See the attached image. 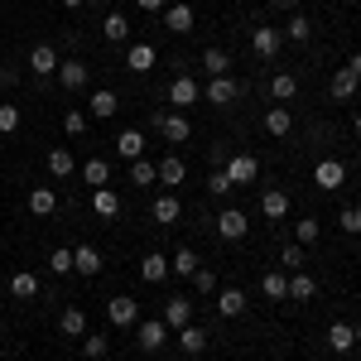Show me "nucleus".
<instances>
[{
	"mask_svg": "<svg viewBox=\"0 0 361 361\" xmlns=\"http://www.w3.org/2000/svg\"><path fill=\"white\" fill-rule=\"evenodd\" d=\"M169 270H173V275H188V279H193V270H197V255H193V246L173 250V255H169Z\"/></svg>",
	"mask_w": 361,
	"mask_h": 361,
	"instance_id": "37",
	"label": "nucleus"
},
{
	"mask_svg": "<svg viewBox=\"0 0 361 361\" xmlns=\"http://www.w3.org/2000/svg\"><path fill=\"white\" fill-rule=\"evenodd\" d=\"M337 222H342L347 236H361V207H342V217H337Z\"/></svg>",
	"mask_w": 361,
	"mask_h": 361,
	"instance_id": "47",
	"label": "nucleus"
},
{
	"mask_svg": "<svg viewBox=\"0 0 361 361\" xmlns=\"http://www.w3.org/2000/svg\"><path fill=\"white\" fill-rule=\"evenodd\" d=\"M183 173H188V169H183V159H178V154L159 159V183H164V188H178V183H183Z\"/></svg>",
	"mask_w": 361,
	"mask_h": 361,
	"instance_id": "30",
	"label": "nucleus"
},
{
	"mask_svg": "<svg viewBox=\"0 0 361 361\" xmlns=\"http://www.w3.org/2000/svg\"><path fill=\"white\" fill-rule=\"evenodd\" d=\"M164 323H169V328H173V333H178L183 323H193V304H188L183 294H173V299H169V304H164Z\"/></svg>",
	"mask_w": 361,
	"mask_h": 361,
	"instance_id": "13",
	"label": "nucleus"
},
{
	"mask_svg": "<svg viewBox=\"0 0 361 361\" xmlns=\"http://www.w3.org/2000/svg\"><path fill=\"white\" fill-rule=\"evenodd\" d=\"M347 73H357V78H361V54H352V58H347Z\"/></svg>",
	"mask_w": 361,
	"mask_h": 361,
	"instance_id": "53",
	"label": "nucleus"
},
{
	"mask_svg": "<svg viewBox=\"0 0 361 361\" xmlns=\"http://www.w3.org/2000/svg\"><path fill=\"white\" fill-rule=\"evenodd\" d=\"M260 212H265L270 222H279V217L289 212V193H279V188H270V193L260 197Z\"/></svg>",
	"mask_w": 361,
	"mask_h": 361,
	"instance_id": "32",
	"label": "nucleus"
},
{
	"mask_svg": "<svg viewBox=\"0 0 361 361\" xmlns=\"http://www.w3.org/2000/svg\"><path fill=\"white\" fill-rule=\"evenodd\" d=\"M106 318H111V328H135L140 304L130 299V294H116V299H106Z\"/></svg>",
	"mask_w": 361,
	"mask_h": 361,
	"instance_id": "2",
	"label": "nucleus"
},
{
	"mask_svg": "<svg viewBox=\"0 0 361 361\" xmlns=\"http://www.w3.org/2000/svg\"><path fill=\"white\" fill-rule=\"evenodd\" d=\"M279 34H284L289 44H308V39H313V25H308V15H299V10H294V15H289V25L279 29Z\"/></svg>",
	"mask_w": 361,
	"mask_h": 361,
	"instance_id": "22",
	"label": "nucleus"
},
{
	"mask_svg": "<svg viewBox=\"0 0 361 361\" xmlns=\"http://www.w3.org/2000/svg\"><path fill=\"white\" fill-rule=\"evenodd\" d=\"M202 68H207L212 78H226V73H231V54H226V49H207V54H202Z\"/></svg>",
	"mask_w": 361,
	"mask_h": 361,
	"instance_id": "36",
	"label": "nucleus"
},
{
	"mask_svg": "<svg viewBox=\"0 0 361 361\" xmlns=\"http://www.w3.org/2000/svg\"><path fill=\"white\" fill-rule=\"evenodd\" d=\"M193 289H197V294H217V275L197 265V270H193Z\"/></svg>",
	"mask_w": 361,
	"mask_h": 361,
	"instance_id": "46",
	"label": "nucleus"
},
{
	"mask_svg": "<svg viewBox=\"0 0 361 361\" xmlns=\"http://www.w3.org/2000/svg\"><path fill=\"white\" fill-rule=\"evenodd\" d=\"M260 294H265V299H289V275H284V270H265Z\"/></svg>",
	"mask_w": 361,
	"mask_h": 361,
	"instance_id": "21",
	"label": "nucleus"
},
{
	"mask_svg": "<svg viewBox=\"0 0 361 361\" xmlns=\"http://www.w3.org/2000/svg\"><path fill=\"white\" fill-rule=\"evenodd\" d=\"M58 328H63L68 337H82V333H87V313H82L78 304H73V308H63V318H58Z\"/></svg>",
	"mask_w": 361,
	"mask_h": 361,
	"instance_id": "33",
	"label": "nucleus"
},
{
	"mask_svg": "<svg viewBox=\"0 0 361 361\" xmlns=\"http://www.w3.org/2000/svg\"><path fill=\"white\" fill-rule=\"evenodd\" d=\"M202 97H207V102H212V106H231V102H236V97H241V82H236V78H231V73H226V78H212V87H207V92H202Z\"/></svg>",
	"mask_w": 361,
	"mask_h": 361,
	"instance_id": "8",
	"label": "nucleus"
},
{
	"mask_svg": "<svg viewBox=\"0 0 361 361\" xmlns=\"http://www.w3.org/2000/svg\"><path fill=\"white\" fill-rule=\"evenodd\" d=\"M106 347H111V342H106V333H82V352H87L92 361L106 357Z\"/></svg>",
	"mask_w": 361,
	"mask_h": 361,
	"instance_id": "41",
	"label": "nucleus"
},
{
	"mask_svg": "<svg viewBox=\"0 0 361 361\" xmlns=\"http://www.w3.org/2000/svg\"><path fill=\"white\" fill-rule=\"evenodd\" d=\"M357 140H361V116H357Z\"/></svg>",
	"mask_w": 361,
	"mask_h": 361,
	"instance_id": "55",
	"label": "nucleus"
},
{
	"mask_svg": "<svg viewBox=\"0 0 361 361\" xmlns=\"http://www.w3.org/2000/svg\"><path fill=\"white\" fill-rule=\"evenodd\" d=\"M116 154L121 159H145V135L140 130H121L116 135Z\"/></svg>",
	"mask_w": 361,
	"mask_h": 361,
	"instance_id": "15",
	"label": "nucleus"
},
{
	"mask_svg": "<svg viewBox=\"0 0 361 361\" xmlns=\"http://www.w3.org/2000/svg\"><path fill=\"white\" fill-rule=\"evenodd\" d=\"M250 49H255V54H260V58H275L279 49H284V34H279L275 25L255 29V34H250Z\"/></svg>",
	"mask_w": 361,
	"mask_h": 361,
	"instance_id": "10",
	"label": "nucleus"
},
{
	"mask_svg": "<svg viewBox=\"0 0 361 361\" xmlns=\"http://www.w3.org/2000/svg\"><path fill=\"white\" fill-rule=\"evenodd\" d=\"M270 10H289V15H294V10H299V0H270Z\"/></svg>",
	"mask_w": 361,
	"mask_h": 361,
	"instance_id": "51",
	"label": "nucleus"
},
{
	"mask_svg": "<svg viewBox=\"0 0 361 361\" xmlns=\"http://www.w3.org/2000/svg\"><path fill=\"white\" fill-rule=\"evenodd\" d=\"M164 275H169V255H159V250H149V255L140 260V279H149V284H159Z\"/></svg>",
	"mask_w": 361,
	"mask_h": 361,
	"instance_id": "18",
	"label": "nucleus"
},
{
	"mask_svg": "<svg viewBox=\"0 0 361 361\" xmlns=\"http://www.w3.org/2000/svg\"><path fill=\"white\" fill-rule=\"evenodd\" d=\"M130 183H140V188L159 183V164H149V159H130Z\"/></svg>",
	"mask_w": 361,
	"mask_h": 361,
	"instance_id": "35",
	"label": "nucleus"
},
{
	"mask_svg": "<svg viewBox=\"0 0 361 361\" xmlns=\"http://www.w3.org/2000/svg\"><path fill=\"white\" fill-rule=\"evenodd\" d=\"M357 87H361V78H357V73L337 68V78H333V102H352V97H357Z\"/></svg>",
	"mask_w": 361,
	"mask_h": 361,
	"instance_id": "25",
	"label": "nucleus"
},
{
	"mask_svg": "<svg viewBox=\"0 0 361 361\" xmlns=\"http://www.w3.org/2000/svg\"><path fill=\"white\" fill-rule=\"evenodd\" d=\"M154 130H159L169 145H183V140L193 135V126H188L178 111H154Z\"/></svg>",
	"mask_w": 361,
	"mask_h": 361,
	"instance_id": "1",
	"label": "nucleus"
},
{
	"mask_svg": "<svg viewBox=\"0 0 361 361\" xmlns=\"http://www.w3.org/2000/svg\"><path fill=\"white\" fill-rule=\"evenodd\" d=\"M279 265H284L289 275H294V270H304V246H299V241H294V246H284V250H279Z\"/></svg>",
	"mask_w": 361,
	"mask_h": 361,
	"instance_id": "43",
	"label": "nucleus"
},
{
	"mask_svg": "<svg viewBox=\"0 0 361 361\" xmlns=\"http://www.w3.org/2000/svg\"><path fill=\"white\" fill-rule=\"evenodd\" d=\"M265 130H270V135H289V130H294V116H289V106H270V111H265Z\"/></svg>",
	"mask_w": 361,
	"mask_h": 361,
	"instance_id": "26",
	"label": "nucleus"
},
{
	"mask_svg": "<svg viewBox=\"0 0 361 361\" xmlns=\"http://www.w3.org/2000/svg\"><path fill=\"white\" fill-rule=\"evenodd\" d=\"M135 5H140V10H145V15H154V10H164L169 0H135Z\"/></svg>",
	"mask_w": 361,
	"mask_h": 361,
	"instance_id": "50",
	"label": "nucleus"
},
{
	"mask_svg": "<svg viewBox=\"0 0 361 361\" xmlns=\"http://www.w3.org/2000/svg\"><path fill=\"white\" fill-rule=\"evenodd\" d=\"M73 154H68V149H63V145H58V149H49V173H54V178H68V173H73Z\"/></svg>",
	"mask_w": 361,
	"mask_h": 361,
	"instance_id": "39",
	"label": "nucleus"
},
{
	"mask_svg": "<svg viewBox=\"0 0 361 361\" xmlns=\"http://www.w3.org/2000/svg\"><path fill=\"white\" fill-rule=\"evenodd\" d=\"M58 63H63V58H58L54 44H34V49H29V68H34L39 78H58Z\"/></svg>",
	"mask_w": 361,
	"mask_h": 361,
	"instance_id": "5",
	"label": "nucleus"
},
{
	"mask_svg": "<svg viewBox=\"0 0 361 361\" xmlns=\"http://www.w3.org/2000/svg\"><path fill=\"white\" fill-rule=\"evenodd\" d=\"M222 173L231 178V188H241V183H255V173H260V164L250 159V154H231L222 164Z\"/></svg>",
	"mask_w": 361,
	"mask_h": 361,
	"instance_id": "4",
	"label": "nucleus"
},
{
	"mask_svg": "<svg viewBox=\"0 0 361 361\" xmlns=\"http://www.w3.org/2000/svg\"><path fill=\"white\" fill-rule=\"evenodd\" d=\"M20 130V106H0V135H15Z\"/></svg>",
	"mask_w": 361,
	"mask_h": 361,
	"instance_id": "48",
	"label": "nucleus"
},
{
	"mask_svg": "<svg viewBox=\"0 0 361 361\" xmlns=\"http://www.w3.org/2000/svg\"><path fill=\"white\" fill-rule=\"evenodd\" d=\"M197 97H202V87H197L188 73H178V78L169 82V102H173V106H193Z\"/></svg>",
	"mask_w": 361,
	"mask_h": 361,
	"instance_id": "9",
	"label": "nucleus"
},
{
	"mask_svg": "<svg viewBox=\"0 0 361 361\" xmlns=\"http://www.w3.org/2000/svg\"><path fill=\"white\" fill-rule=\"evenodd\" d=\"M246 231H250V217L236 212V207H226L222 217H217V236H222V241H241Z\"/></svg>",
	"mask_w": 361,
	"mask_h": 361,
	"instance_id": "7",
	"label": "nucleus"
},
{
	"mask_svg": "<svg viewBox=\"0 0 361 361\" xmlns=\"http://www.w3.org/2000/svg\"><path fill=\"white\" fill-rule=\"evenodd\" d=\"M217 313H222V318H241V313H246V294H241L236 284L222 289V294H217Z\"/></svg>",
	"mask_w": 361,
	"mask_h": 361,
	"instance_id": "16",
	"label": "nucleus"
},
{
	"mask_svg": "<svg viewBox=\"0 0 361 361\" xmlns=\"http://www.w3.org/2000/svg\"><path fill=\"white\" fill-rule=\"evenodd\" d=\"M318 231H323V226L313 222V217H304V222L294 226V241H299V246H313V241H318Z\"/></svg>",
	"mask_w": 361,
	"mask_h": 361,
	"instance_id": "45",
	"label": "nucleus"
},
{
	"mask_svg": "<svg viewBox=\"0 0 361 361\" xmlns=\"http://www.w3.org/2000/svg\"><path fill=\"white\" fill-rule=\"evenodd\" d=\"M313 294H318V279L304 275V270H294V275H289V299H313Z\"/></svg>",
	"mask_w": 361,
	"mask_h": 361,
	"instance_id": "34",
	"label": "nucleus"
},
{
	"mask_svg": "<svg viewBox=\"0 0 361 361\" xmlns=\"http://www.w3.org/2000/svg\"><path fill=\"white\" fill-rule=\"evenodd\" d=\"M357 342H361V323H357Z\"/></svg>",
	"mask_w": 361,
	"mask_h": 361,
	"instance_id": "57",
	"label": "nucleus"
},
{
	"mask_svg": "<svg viewBox=\"0 0 361 361\" xmlns=\"http://www.w3.org/2000/svg\"><path fill=\"white\" fill-rule=\"evenodd\" d=\"M49 270H54V275H73V246H58L54 255H49Z\"/></svg>",
	"mask_w": 361,
	"mask_h": 361,
	"instance_id": "42",
	"label": "nucleus"
},
{
	"mask_svg": "<svg viewBox=\"0 0 361 361\" xmlns=\"http://www.w3.org/2000/svg\"><path fill=\"white\" fill-rule=\"evenodd\" d=\"M82 178L92 183V193H97V188H106V183H111V164H106V159H87Z\"/></svg>",
	"mask_w": 361,
	"mask_h": 361,
	"instance_id": "28",
	"label": "nucleus"
},
{
	"mask_svg": "<svg viewBox=\"0 0 361 361\" xmlns=\"http://www.w3.org/2000/svg\"><path fill=\"white\" fill-rule=\"evenodd\" d=\"M149 217H154V222H159V226H173V222H178V217H183V207H178V197L159 193V197H154V202H149Z\"/></svg>",
	"mask_w": 361,
	"mask_h": 361,
	"instance_id": "12",
	"label": "nucleus"
},
{
	"mask_svg": "<svg viewBox=\"0 0 361 361\" xmlns=\"http://www.w3.org/2000/svg\"><path fill=\"white\" fill-rule=\"evenodd\" d=\"M207 188H212V193L222 197V193H231V178H226L222 169H212V178H207Z\"/></svg>",
	"mask_w": 361,
	"mask_h": 361,
	"instance_id": "49",
	"label": "nucleus"
},
{
	"mask_svg": "<svg viewBox=\"0 0 361 361\" xmlns=\"http://www.w3.org/2000/svg\"><path fill=\"white\" fill-rule=\"evenodd\" d=\"M313 183H318L323 193L342 188V183H347V164H342V159H323V164L313 169Z\"/></svg>",
	"mask_w": 361,
	"mask_h": 361,
	"instance_id": "6",
	"label": "nucleus"
},
{
	"mask_svg": "<svg viewBox=\"0 0 361 361\" xmlns=\"http://www.w3.org/2000/svg\"><path fill=\"white\" fill-rule=\"evenodd\" d=\"M87 126H92V116H87V111H68V116H63V130H68V135H87Z\"/></svg>",
	"mask_w": 361,
	"mask_h": 361,
	"instance_id": "44",
	"label": "nucleus"
},
{
	"mask_svg": "<svg viewBox=\"0 0 361 361\" xmlns=\"http://www.w3.org/2000/svg\"><path fill=\"white\" fill-rule=\"evenodd\" d=\"M92 207H97L102 217H116V212H121V197H116L111 188H97V193H92Z\"/></svg>",
	"mask_w": 361,
	"mask_h": 361,
	"instance_id": "40",
	"label": "nucleus"
},
{
	"mask_svg": "<svg viewBox=\"0 0 361 361\" xmlns=\"http://www.w3.org/2000/svg\"><path fill=\"white\" fill-rule=\"evenodd\" d=\"M10 294L15 299H39V279L29 275V270H20V275L10 279Z\"/></svg>",
	"mask_w": 361,
	"mask_h": 361,
	"instance_id": "38",
	"label": "nucleus"
},
{
	"mask_svg": "<svg viewBox=\"0 0 361 361\" xmlns=\"http://www.w3.org/2000/svg\"><path fill=\"white\" fill-rule=\"evenodd\" d=\"M0 154H5V135H0Z\"/></svg>",
	"mask_w": 361,
	"mask_h": 361,
	"instance_id": "56",
	"label": "nucleus"
},
{
	"mask_svg": "<svg viewBox=\"0 0 361 361\" xmlns=\"http://www.w3.org/2000/svg\"><path fill=\"white\" fill-rule=\"evenodd\" d=\"M15 82V68H10V63H0V87H10Z\"/></svg>",
	"mask_w": 361,
	"mask_h": 361,
	"instance_id": "52",
	"label": "nucleus"
},
{
	"mask_svg": "<svg viewBox=\"0 0 361 361\" xmlns=\"http://www.w3.org/2000/svg\"><path fill=\"white\" fill-rule=\"evenodd\" d=\"M135 342H140V352H159V347L169 342V323H164V318L135 323Z\"/></svg>",
	"mask_w": 361,
	"mask_h": 361,
	"instance_id": "3",
	"label": "nucleus"
},
{
	"mask_svg": "<svg viewBox=\"0 0 361 361\" xmlns=\"http://www.w3.org/2000/svg\"><path fill=\"white\" fill-rule=\"evenodd\" d=\"M102 34H106L111 44H126V39H130V20H126L121 10H111V15L102 20Z\"/></svg>",
	"mask_w": 361,
	"mask_h": 361,
	"instance_id": "27",
	"label": "nucleus"
},
{
	"mask_svg": "<svg viewBox=\"0 0 361 361\" xmlns=\"http://www.w3.org/2000/svg\"><path fill=\"white\" fill-rule=\"evenodd\" d=\"M328 347H333V352H352V347H357V328H352V323H333V328H328Z\"/></svg>",
	"mask_w": 361,
	"mask_h": 361,
	"instance_id": "24",
	"label": "nucleus"
},
{
	"mask_svg": "<svg viewBox=\"0 0 361 361\" xmlns=\"http://www.w3.org/2000/svg\"><path fill=\"white\" fill-rule=\"evenodd\" d=\"M54 207H58L54 188H34V193H29V212H34V217H54Z\"/></svg>",
	"mask_w": 361,
	"mask_h": 361,
	"instance_id": "29",
	"label": "nucleus"
},
{
	"mask_svg": "<svg viewBox=\"0 0 361 361\" xmlns=\"http://www.w3.org/2000/svg\"><path fill=\"white\" fill-rule=\"evenodd\" d=\"M178 347H183L188 357L207 352V328H197V323H183V328H178Z\"/></svg>",
	"mask_w": 361,
	"mask_h": 361,
	"instance_id": "14",
	"label": "nucleus"
},
{
	"mask_svg": "<svg viewBox=\"0 0 361 361\" xmlns=\"http://www.w3.org/2000/svg\"><path fill=\"white\" fill-rule=\"evenodd\" d=\"M58 5H63V10H82V0H58Z\"/></svg>",
	"mask_w": 361,
	"mask_h": 361,
	"instance_id": "54",
	"label": "nucleus"
},
{
	"mask_svg": "<svg viewBox=\"0 0 361 361\" xmlns=\"http://www.w3.org/2000/svg\"><path fill=\"white\" fill-rule=\"evenodd\" d=\"M87 78H92V68H87V63H78V58L58 63V82L68 87V92H78V87H87Z\"/></svg>",
	"mask_w": 361,
	"mask_h": 361,
	"instance_id": "11",
	"label": "nucleus"
},
{
	"mask_svg": "<svg viewBox=\"0 0 361 361\" xmlns=\"http://www.w3.org/2000/svg\"><path fill=\"white\" fill-rule=\"evenodd\" d=\"M164 25L173 34H188L193 29V5H164Z\"/></svg>",
	"mask_w": 361,
	"mask_h": 361,
	"instance_id": "17",
	"label": "nucleus"
},
{
	"mask_svg": "<svg viewBox=\"0 0 361 361\" xmlns=\"http://www.w3.org/2000/svg\"><path fill=\"white\" fill-rule=\"evenodd\" d=\"M116 106H121V102H116V92H106V87H102V92H92V102H87V116L106 121V116H116Z\"/></svg>",
	"mask_w": 361,
	"mask_h": 361,
	"instance_id": "20",
	"label": "nucleus"
},
{
	"mask_svg": "<svg viewBox=\"0 0 361 361\" xmlns=\"http://www.w3.org/2000/svg\"><path fill=\"white\" fill-rule=\"evenodd\" d=\"M73 270H78V275H97V270H102V250L97 246H78L73 250Z\"/></svg>",
	"mask_w": 361,
	"mask_h": 361,
	"instance_id": "19",
	"label": "nucleus"
},
{
	"mask_svg": "<svg viewBox=\"0 0 361 361\" xmlns=\"http://www.w3.org/2000/svg\"><path fill=\"white\" fill-rule=\"evenodd\" d=\"M126 68H130V73H149V68H154V44H130Z\"/></svg>",
	"mask_w": 361,
	"mask_h": 361,
	"instance_id": "23",
	"label": "nucleus"
},
{
	"mask_svg": "<svg viewBox=\"0 0 361 361\" xmlns=\"http://www.w3.org/2000/svg\"><path fill=\"white\" fill-rule=\"evenodd\" d=\"M294 92H299V78H294V73H275V78H270V97H275V102H294Z\"/></svg>",
	"mask_w": 361,
	"mask_h": 361,
	"instance_id": "31",
	"label": "nucleus"
}]
</instances>
